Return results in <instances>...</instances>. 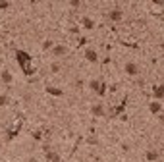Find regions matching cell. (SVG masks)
Instances as JSON below:
<instances>
[{
	"mask_svg": "<svg viewBox=\"0 0 164 162\" xmlns=\"http://www.w3.org/2000/svg\"><path fill=\"white\" fill-rule=\"evenodd\" d=\"M45 158H46V162H62V156L56 151H48V152H45Z\"/></svg>",
	"mask_w": 164,
	"mask_h": 162,
	"instance_id": "8",
	"label": "cell"
},
{
	"mask_svg": "<svg viewBox=\"0 0 164 162\" xmlns=\"http://www.w3.org/2000/svg\"><path fill=\"white\" fill-rule=\"evenodd\" d=\"M70 6H72V8H79L81 2H79V0H72V2H70Z\"/></svg>",
	"mask_w": 164,
	"mask_h": 162,
	"instance_id": "25",
	"label": "cell"
},
{
	"mask_svg": "<svg viewBox=\"0 0 164 162\" xmlns=\"http://www.w3.org/2000/svg\"><path fill=\"white\" fill-rule=\"evenodd\" d=\"M16 60H18L19 70L25 73V70H27V64H25V50H19V48H16Z\"/></svg>",
	"mask_w": 164,
	"mask_h": 162,
	"instance_id": "2",
	"label": "cell"
},
{
	"mask_svg": "<svg viewBox=\"0 0 164 162\" xmlns=\"http://www.w3.org/2000/svg\"><path fill=\"white\" fill-rule=\"evenodd\" d=\"M81 25H83L85 29H89V31H91V29H95V21H93L89 16H83V18H81Z\"/></svg>",
	"mask_w": 164,
	"mask_h": 162,
	"instance_id": "11",
	"label": "cell"
},
{
	"mask_svg": "<svg viewBox=\"0 0 164 162\" xmlns=\"http://www.w3.org/2000/svg\"><path fill=\"white\" fill-rule=\"evenodd\" d=\"M126 73H127V75H137V73H139V66L137 64H135V62H127L126 64Z\"/></svg>",
	"mask_w": 164,
	"mask_h": 162,
	"instance_id": "7",
	"label": "cell"
},
{
	"mask_svg": "<svg viewBox=\"0 0 164 162\" xmlns=\"http://www.w3.org/2000/svg\"><path fill=\"white\" fill-rule=\"evenodd\" d=\"M153 97H154L156 100H158V102L162 100V97H164V91H162V87H160V85H154V87H153Z\"/></svg>",
	"mask_w": 164,
	"mask_h": 162,
	"instance_id": "14",
	"label": "cell"
},
{
	"mask_svg": "<svg viewBox=\"0 0 164 162\" xmlns=\"http://www.w3.org/2000/svg\"><path fill=\"white\" fill-rule=\"evenodd\" d=\"M127 102H130V97H126L122 99V102H120L118 106H114V108H110V118H118L120 114H124L126 112V106H127Z\"/></svg>",
	"mask_w": 164,
	"mask_h": 162,
	"instance_id": "1",
	"label": "cell"
},
{
	"mask_svg": "<svg viewBox=\"0 0 164 162\" xmlns=\"http://www.w3.org/2000/svg\"><path fill=\"white\" fill-rule=\"evenodd\" d=\"M10 2H0V10H6V8H10Z\"/></svg>",
	"mask_w": 164,
	"mask_h": 162,
	"instance_id": "26",
	"label": "cell"
},
{
	"mask_svg": "<svg viewBox=\"0 0 164 162\" xmlns=\"http://www.w3.org/2000/svg\"><path fill=\"white\" fill-rule=\"evenodd\" d=\"M149 110H151V114H160V110H162V104L158 100H154V102H151V104H149Z\"/></svg>",
	"mask_w": 164,
	"mask_h": 162,
	"instance_id": "13",
	"label": "cell"
},
{
	"mask_svg": "<svg viewBox=\"0 0 164 162\" xmlns=\"http://www.w3.org/2000/svg\"><path fill=\"white\" fill-rule=\"evenodd\" d=\"M70 33H74V35H79V27H77V25H72V27H70Z\"/></svg>",
	"mask_w": 164,
	"mask_h": 162,
	"instance_id": "24",
	"label": "cell"
},
{
	"mask_svg": "<svg viewBox=\"0 0 164 162\" xmlns=\"http://www.w3.org/2000/svg\"><path fill=\"white\" fill-rule=\"evenodd\" d=\"M21 128H23V120H19V122H18V126L14 128V129H10V131H8V141H14V139H16V137L19 135Z\"/></svg>",
	"mask_w": 164,
	"mask_h": 162,
	"instance_id": "3",
	"label": "cell"
},
{
	"mask_svg": "<svg viewBox=\"0 0 164 162\" xmlns=\"http://www.w3.org/2000/svg\"><path fill=\"white\" fill-rule=\"evenodd\" d=\"M33 139L41 141V139H42V131H33Z\"/></svg>",
	"mask_w": 164,
	"mask_h": 162,
	"instance_id": "22",
	"label": "cell"
},
{
	"mask_svg": "<svg viewBox=\"0 0 164 162\" xmlns=\"http://www.w3.org/2000/svg\"><path fill=\"white\" fill-rule=\"evenodd\" d=\"M87 143H89V145H98L97 135H89V137H87Z\"/></svg>",
	"mask_w": 164,
	"mask_h": 162,
	"instance_id": "20",
	"label": "cell"
},
{
	"mask_svg": "<svg viewBox=\"0 0 164 162\" xmlns=\"http://www.w3.org/2000/svg\"><path fill=\"white\" fill-rule=\"evenodd\" d=\"M98 85H101V81H98V79H91V81H89V89H91L93 93L98 91Z\"/></svg>",
	"mask_w": 164,
	"mask_h": 162,
	"instance_id": "17",
	"label": "cell"
},
{
	"mask_svg": "<svg viewBox=\"0 0 164 162\" xmlns=\"http://www.w3.org/2000/svg\"><path fill=\"white\" fill-rule=\"evenodd\" d=\"M75 87H79V89H81V87H83V81H81V79H77V81H75Z\"/></svg>",
	"mask_w": 164,
	"mask_h": 162,
	"instance_id": "27",
	"label": "cell"
},
{
	"mask_svg": "<svg viewBox=\"0 0 164 162\" xmlns=\"http://www.w3.org/2000/svg\"><path fill=\"white\" fill-rule=\"evenodd\" d=\"M60 70H62V66H60V64H58V62H54V64H52V66H50V71H52V73H58V71H60Z\"/></svg>",
	"mask_w": 164,
	"mask_h": 162,
	"instance_id": "19",
	"label": "cell"
},
{
	"mask_svg": "<svg viewBox=\"0 0 164 162\" xmlns=\"http://www.w3.org/2000/svg\"><path fill=\"white\" fill-rule=\"evenodd\" d=\"M91 112H93V116H97V118H102V116H106V108H104V104H95L91 108Z\"/></svg>",
	"mask_w": 164,
	"mask_h": 162,
	"instance_id": "6",
	"label": "cell"
},
{
	"mask_svg": "<svg viewBox=\"0 0 164 162\" xmlns=\"http://www.w3.org/2000/svg\"><path fill=\"white\" fill-rule=\"evenodd\" d=\"M87 41H89L87 37H79V39H77V45H81V47H83V45H87Z\"/></svg>",
	"mask_w": 164,
	"mask_h": 162,
	"instance_id": "23",
	"label": "cell"
},
{
	"mask_svg": "<svg viewBox=\"0 0 164 162\" xmlns=\"http://www.w3.org/2000/svg\"><path fill=\"white\" fill-rule=\"evenodd\" d=\"M52 47H54L52 41H45V43H42V50H48V48H52Z\"/></svg>",
	"mask_w": 164,
	"mask_h": 162,
	"instance_id": "21",
	"label": "cell"
},
{
	"mask_svg": "<svg viewBox=\"0 0 164 162\" xmlns=\"http://www.w3.org/2000/svg\"><path fill=\"white\" fill-rule=\"evenodd\" d=\"M0 79H2V83H6V85H12V83H14V75H12L8 70H2V71H0Z\"/></svg>",
	"mask_w": 164,
	"mask_h": 162,
	"instance_id": "9",
	"label": "cell"
},
{
	"mask_svg": "<svg viewBox=\"0 0 164 162\" xmlns=\"http://www.w3.org/2000/svg\"><path fill=\"white\" fill-rule=\"evenodd\" d=\"M108 18H110V21H120V19H124V12L122 10H110Z\"/></svg>",
	"mask_w": 164,
	"mask_h": 162,
	"instance_id": "10",
	"label": "cell"
},
{
	"mask_svg": "<svg viewBox=\"0 0 164 162\" xmlns=\"http://www.w3.org/2000/svg\"><path fill=\"white\" fill-rule=\"evenodd\" d=\"M106 91H108V83H106V81H101V85H98V91H97V95H98V97H104V95H106Z\"/></svg>",
	"mask_w": 164,
	"mask_h": 162,
	"instance_id": "16",
	"label": "cell"
},
{
	"mask_svg": "<svg viewBox=\"0 0 164 162\" xmlns=\"http://www.w3.org/2000/svg\"><path fill=\"white\" fill-rule=\"evenodd\" d=\"M158 158H160V152L156 151V149H149V151L145 152V160H147V162H156Z\"/></svg>",
	"mask_w": 164,
	"mask_h": 162,
	"instance_id": "4",
	"label": "cell"
},
{
	"mask_svg": "<svg viewBox=\"0 0 164 162\" xmlns=\"http://www.w3.org/2000/svg\"><path fill=\"white\" fill-rule=\"evenodd\" d=\"M46 93L52 95V97H62V95H64V91L58 89V87H46Z\"/></svg>",
	"mask_w": 164,
	"mask_h": 162,
	"instance_id": "15",
	"label": "cell"
},
{
	"mask_svg": "<svg viewBox=\"0 0 164 162\" xmlns=\"http://www.w3.org/2000/svg\"><path fill=\"white\" fill-rule=\"evenodd\" d=\"M10 102V99H8V95H0V106H6Z\"/></svg>",
	"mask_w": 164,
	"mask_h": 162,
	"instance_id": "18",
	"label": "cell"
},
{
	"mask_svg": "<svg viewBox=\"0 0 164 162\" xmlns=\"http://www.w3.org/2000/svg\"><path fill=\"white\" fill-rule=\"evenodd\" d=\"M68 52V48L64 47V45H56V47H52V56H64Z\"/></svg>",
	"mask_w": 164,
	"mask_h": 162,
	"instance_id": "12",
	"label": "cell"
},
{
	"mask_svg": "<svg viewBox=\"0 0 164 162\" xmlns=\"http://www.w3.org/2000/svg\"><path fill=\"white\" fill-rule=\"evenodd\" d=\"M85 60L91 62V64H97V62H98V54H97V50L87 48V50H85Z\"/></svg>",
	"mask_w": 164,
	"mask_h": 162,
	"instance_id": "5",
	"label": "cell"
}]
</instances>
